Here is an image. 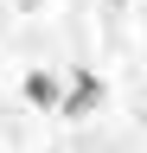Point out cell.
Returning a JSON list of instances; mask_svg holds the SVG:
<instances>
[{
    "instance_id": "cell-1",
    "label": "cell",
    "mask_w": 147,
    "mask_h": 153,
    "mask_svg": "<svg viewBox=\"0 0 147 153\" xmlns=\"http://www.w3.org/2000/svg\"><path fill=\"white\" fill-rule=\"evenodd\" d=\"M102 102H109L102 76H96V70H70V89H64V102H58V115H64V121H83V115H96Z\"/></svg>"
},
{
    "instance_id": "cell-2",
    "label": "cell",
    "mask_w": 147,
    "mask_h": 153,
    "mask_svg": "<svg viewBox=\"0 0 147 153\" xmlns=\"http://www.w3.org/2000/svg\"><path fill=\"white\" fill-rule=\"evenodd\" d=\"M26 102L32 108H45V115H58V102H64V83L51 70H26Z\"/></svg>"
}]
</instances>
